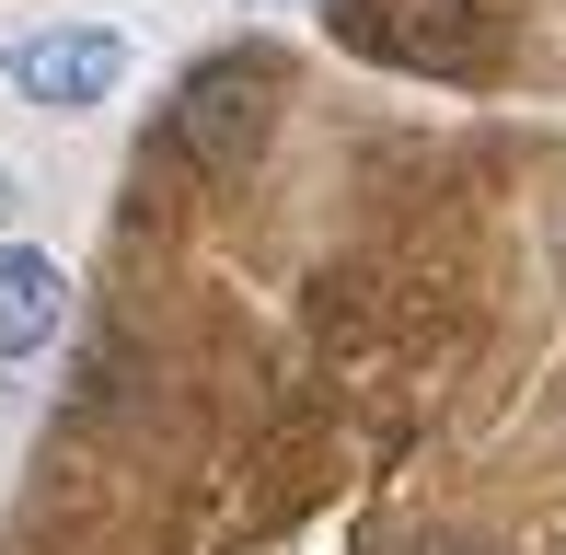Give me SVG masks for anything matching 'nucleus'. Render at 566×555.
<instances>
[{"label": "nucleus", "instance_id": "7ed1b4c3", "mask_svg": "<svg viewBox=\"0 0 566 555\" xmlns=\"http://www.w3.org/2000/svg\"><path fill=\"white\" fill-rule=\"evenodd\" d=\"M59 324H70V266L46 243H0V370L46 359Z\"/></svg>", "mask_w": 566, "mask_h": 555}, {"label": "nucleus", "instance_id": "20e7f679", "mask_svg": "<svg viewBox=\"0 0 566 555\" xmlns=\"http://www.w3.org/2000/svg\"><path fill=\"white\" fill-rule=\"evenodd\" d=\"M12 209H23V174L0 163V243H12Z\"/></svg>", "mask_w": 566, "mask_h": 555}, {"label": "nucleus", "instance_id": "f03ea898", "mask_svg": "<svg viewBox=\"0 0 566 555\" xmlns=\"http://www.w3.org/2000/svg\"><path fill=\"white\" fill-rule=\"evenodd\" d=\"M0 82H12V105H35V116H93L127 82V35L116 23H35V35L0 46Z\"/></svg>", "mask_w": 566, "mask_h": 555}, {"label": "nucleus", "instance_id": "39448f33", "mask_svg": "<svg viewBox=\"0 0 566 555\" xmlns=\"http://www.w3.org/2000/svg\"><path fill=\"white\" fill-rule=\"evenodd\" d=\"M243 12H313V0H243Z\"/></svg>", "mask_w": 566, "mask_h": 555}, {"label": "nucleus", "instance_id": "f257e3e1", "mask_svg": "<svg viewBox=\"0 0 566 555\" xmlns=\"http://www.w3.org/2000/svg\"><path fill=\"white\" fill-rule=\"evenodd\" d=\"M277 105H290V70H277L266 46H220V59H197L186 93H174V150H186L209 186H231V174L266 163Z\"/></svg>", "mask_w": 566, "mask_h": 555}]
</instances>
